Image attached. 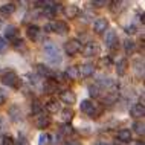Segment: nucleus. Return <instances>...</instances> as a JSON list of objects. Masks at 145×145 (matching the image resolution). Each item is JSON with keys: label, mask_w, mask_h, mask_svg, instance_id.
<instances>
[{"label": "nucleus", "mask_w": 145, "mask_h": 145, "mask_svg": "<svg viewBox=\"0 0 145 145\" xmlns=\"http://www.w3.org/2000/svg\"><path fill=\"white\" fill-rule=\"evenodd\" d=\"M133 128H135V131L138 133V135L142 136L145 133V125H144V121H136L135 124H133Z\"/></svg>", "instance_id": "obj_26"}, {"label": "nucleus", "mask_w": 145, "mask_h": 145, "mask_svg": "<svg viewBox=\"0 0 145 145\" xmlns=\"http://www.w3.org/2000/svg\"><path fill=\"white\" fill-rule=\"evenodd\" d=\"M49 135H46V133H41L40 138H38V145H49Z\"/></svg>", "instance_id": "obj_28"}, {"label": "nucleus", "mask_w": 145, "mask_h": 145, "mask_svg": "<svg viewBox=\"0 0 145 145\" xmlns=\"http://www.w3.org/2000/svg\"><path fill=\"white\" fill-rule=\"evenodd\" d=\"M89 93H90V96H92V98H99V96H101V89H99V86H98V84L90 86V87H89Z\"/></svg>", "instance_id": "obj_25"}, {"label": "nucleus", "mask_w": 145, "mask_h": 145, "mask_svg": "<svg viewBox=\"0 0 145 145\" xmlns=\"http://www.w3.org/2000/svg\"><path fill=\"white\" fill-rule=\"evenodd\" d=\"M125 32H127V34H135L136 32V26L135 25H130V26H127V28H125Z\"/></svg>", "instance_id": "obj_33"}, {"label": "nucleus", "mask_w": 145, "mask_h": 145, "mask_svg": "<svg viewBox=\"0 0 145 145\" xmlns=\"http://www.w3.org/2000/svg\"><path fill=\"white\" fill-rule=\"evenodd\" d=\"M105 46H107L108 49H118V41H119V38H118V34H116V31H113V29H108V31H105Z\"/></svg>", "instance_id": "obj_7"}, {"label": "nucleus", "mask_w": 145, "mask_h": 145, "mask_svg": "<svg viewBox=\"0 0 145 145\" xmlns=\"http://www.w3.org/2000/svg\"><path fill=\"white\" fill-rule=\"evenodd\" d=\"M135 48H136V44H135L133 40H125L124 41V49H125L127 54H133L135 52Z\"/></svg>", "instance_id": "obj_27"}, {"label": "nucleus", "mask_w": 145, "mask_h": 145, "mask_svg": "<svg viewBox=\"0 0 145 145\" xmlns=\"http://www.w3.org/2000/svg\"><path fill=\"white\" fill-rule=\"evenodd\" d=\"M5 49H6V40L0 37V52H3Z\"/></svg>", "instance_id": "obj_35"}, {"label": "nucleus", "mask_w": 145, "mask_h": 145, "mask_svg": "<svg viewBox=\"0 0 145 145\" xmlns=\"http://www.w3.org/2000/svg\"><path fill=\"white\" fill-rule=\"evenodd\" d=\"M43 52L46 55V60H48L50 64H60L61 63V54H60V49L55 43H46L43 46Z\"/></svg>", "instance_id": "obj_1"}, {"label": "nucleus", "mask_w": 145, "mask_h": 145, "mask_svg": "<svg viewBox=\"0 0 145 145\" xmlns=\"http://www.w3.org/2000/svg\"><path fill=\"white\" fill-rule=\"evenodd\" d=\"M83 54H84V57H95V55L99 54V46H98L96 43H93V41H89L87 44H86Z\"/></svg>", "instance_id": "obj_11"}, {"label": "nucleus", "mask_w": 145, "mask_h": 145, "mask_svg": "<svg viewBox=\"0 0 145 145\" xmlns=\"http://www.w3.org/2000/svg\"><path fill=\"white\" fill-rule=\"evenodd\" d=\"M73 110L72 108H64V110H61V119L64 124H70V121L73 119Z\"/></svg>", "instance_id": "obj_22"}, {"label": "nucleus", "mask_w": 145, "mask_h": 145, "mask_svg": "<svg viewBox=\"0 0 145 145\" xmlns=\"http://www.w3.org/2000/svg\"><path fill=\"white\" fill-rule=\"evenodd\" d=\"M43 89H44L46 93H55L58 90V84H57V81H54V80H48L44 83V86H43Z\"/></svg>", "instance_id": "obj_21"}, {"label": "nucleus", "mask_w": 145, "mask_h": 145, "mask_svg": "<svg viewBox=\"0 0 145 145\" xmlns=\"http://www.w3.org/2000/svg\"><path fill=\"white\" fill-rule=\"evenodd\" d=\"M6 101V93L3 92V90H0V105H3Z\"/></svg>", "instance_id": "obj_34"}, {"label": "nucleus", "mask_w": 145, "mask_h": 145, "mask_svg": "<svg viewBox=\"0 0 145 145\" xmlns=\"http://www.w3.org/2000/svg\"><path fill=\"white\" fill-rule=\"evenodd\" d=\"M50 124V119L49 116L43 115V113H38V115H35V127L43 130V128H48Z\"/></svg>", "instance_id": "obj_10"}, {"label": "nucleus", "mask_w": 145, "mask_h": 145, "mask_svg": "<svg viewBox=\"0 0 145 145\" xmlns=\"http://www.w3.org/2000/svg\"><path fill=\"white\" fill-rule=\"evenodd\" d=\"M130 115L133 118H136V119H142V118L145 116V107L142 103H136L131 105L130 108Z\"/></svg>", "instance_id": "obj_9"}, {"label": "nucleus", "mask_w": 145, "mask_h": 145, "mask_svg": "<svg viewBox=\"0 0 145 145\" xmlns=\"http://www.w3.org/2000/svg\"><path fill=\"white\" fill-rule=\"evenodd\" d=\"M37 72L38 75H40V78H46V80H54L55 81V78H58V73L55 72L54 69H50L49 66L46 64H37Z\"/></svg>", "instance_id": "obj_5"}, {"label": "nucleus", "mask_w": 145, "mask_h": 145, "mask_svg": "<svg viewBox=\"0 0 145 145\" xmlns=\"http://www.w3.org/2000/svg\"><path fill=\"white\" fill-rule=\"evenodd\" d=\"M108 3H110V2H107V0H93L92 5L96 6V8H103V6H105V5H108Z\"/></svg>", "instance_id": "obj_30"}, {"label": "nucleus", "mask_w": 145, "mask_h": 145, "mask_svg": "<svg viewBox=\"0 0 145 145\" xmlns=\"http://www.w3.org/2000/svg\"><path fill=\"white\" fill-rule=\"evenodd\" d=\"M3 34H5V38H8V40H15V37L18 34V29L14 25H8L5 31H3Z\"/></svg>", "instance_id": "obj_18"}, {"label": "nucleus", "mask_w": 145, "mask_h": 145, "mask_svg": "<svg viewBox=\"0 0 145 145\" xmlns=\"http://www.w3.org/2000/svg\"><path fill=\"white\" fill-rule=\"evenodd\" d=\"M64 50L69 57H73L76 55L78 52L81 50V43L76 40V38H72V40H67L64 43Z\"/></svg>", "instance_id": "obj_6"}, {"label": "nucleus", "mask_w": 145, "mask_h": 145, "mask_svg": "<svg viewBox=\"0 0 145 145\" xmlns=\"http://www.w3.org/2000/svg\"><path fill=\"white\" fill-rule=\"evenodd\" d=\"M96 145H110V144H107L105 140H99V142H98Z\"/></svg>", "instance_id": "obj_37"}, {"label": "nucleus", "mask_w": 145, "mask_h": 145, "mask_svg": "<svg viewBox=\"0 0 145 145\" xmlns=\"http://www.w3.org/2000/svg\"><path fill=\"white\" fill-rule=\"evenodd\" d=\"M66 76L72 81L78 80V78H80V69H78L76 66H70V67H67V70H66Z\"/></svg>", "instance_id": "obj_20"}, {"label": "nucleus", "mask_w": 145, "mask_h": 145, "mask_svg": "<svg viewBox=\"0 0 145 145\" xmlns=\"http://www.w3.org/2000/svg\"><path fill=\"white\" fill-rule=\"evenodd\" d=\"M78 69H80V75L84 76V78H89V76H92L93 73H95V66H93L92 63H86V64H83Z\"/></svg>", "instance_id": "obj_16"}, {"label": "nucleus", "mask_w": 145, "mask_h": 145, "mask_svg": "<svg viewBox=\"0 0 145 145\" xmlns=\"http://www.w3.org/2000/svg\"><path fill=\"white\" fill-rule=\"evenodd\" d=\"M60 99L64 104H75L76 96H75V93H73L72 90H63V92L60 93Z\"/></svg>", "instance_id": "obj_14"}, {"label": "nucleus", "mask_w": 145, "mask_h": 145, "mask_svg": "<svg viewBox=\"0 0 145 145\" xmlns=\"http://www.w3.org/2000/svg\"><path fill=\"white\" fill-rule=\"evenodd\" d=\"M80 108L83 113H86V115H89L92 118H98L101 115V107H98L92 99H83L80 104Z\"/></svg>", "instance_id": "obj_2"}, {"label": "nucleus", "mask_w": 145, "mask_h": 145, "mask_svg": "<svg viewBox=\"0 0 145 145\" xmlns=\"http://www.w3.org/2000/svg\"><path fill=\"white\" fill-rule=\"evenodd\" d=\"M66 145H81V144L78 142V140H67V142H66Z\"/></svg>", "instance_id": "obj_36"}, {"label": "nucleus", "mask_w": 145, "mask_h": 145, "mask_svg": "<svg viewBox=\"0 0 145 145\" xmlns=\"http://www.w3.org/2000/svg\"><path fill=\"white\" fill-rule=\"evenodd\" d=\"M108 29V22L107 18H98V20L95 22V25H93V31H95L96 34H104L105 31Z\"/></svg>", "instance_id": "obj_13"}, {"label": "nucleus", "mask_w": 145, "mask_h": 145, "mask_svg": "<svg viewBox=\"0 0 145 145\" xmlns=\"http://www.w3.org/2000/svg\"><path fill=\"white\" fill-rule=\"evenodd\" d=\"M15 3L12 2H8V3H3L2 6H0V15L2 17H9V15H12L15 12Z\"/></svg>", "instance_id": "obj_12"}, {"label": "nucleus", "mask_w": 145, "mask_h": 145, "mask_svg": "<svg viewBox=\"0 0 145 145\" xmlns=\"http://www.w3.org/2000/svg\"><path fill=\"white\" fill-rule=\"evenodd\" d=\"M127 67H128V63L125 58H122V60H119L116 63V73L119 76H124L125 75V72H127Z\"/></svg>", "instance_id": "obj_19"}, {"label": "nucleus", "mask_w": 145, "mask_h": 145, "mask_svg": "<svg viewBox=\"0 0 145 145\" xmlns=\"http://www.w3.org/2000/svg\"><path fill=\"white\" fill-rule=\"evenodd\" d=\"M14 48L15 49H20V50H25L26 49V44H25V41H23L22 40V38H18V40H17V38H15V40H14Z\"/></svg>", "instance_id": "obj_29"}, {"label": "nucleus", "mask_w": 145, "mask_h": 145, "mask_svg": "<svg viewBox=\"0 0 145 145\" xmlns=\"http://www.w3.org/2000/svg\"><path fill=\"white\" fill-rule=\"evenodd\" d=\"M44 31L46 32H57V34H66V32H69V26H67V23L66 22H50L48 23V25H44Z\"/></svg>", "instance_id": "obj_4"}, {"label": "nucleus", "mask_w": 145, "mask_h": 145, "mask_svg": "<svg viewBox=\"0 0 145 145\" xmlns=\"http://www.w3.org/2000/svg\"><path fill=\"white\" fill-rule=\"evenodd\" d=\"M116 138H118L119 142H122V144H130L131 142V131L128 130V128H122V130L118 131Z\"/></svg>", "instance_id": "obj_17"}, {"label": "nucleus", "mask_w": 145, "mask_h": 145, "mask_svg": "<svg viewBox=\"0 0 145 145\" xmlns=\"http://www.w3.org/2000/svg\"><path fill=\"white\" fill-rule=\"evenodd\" d=\"M0 145H15V144H14V139L11 138V136H5Z\"/></svg>", "instance_id": "obj_31"}, {"label": "nucleus", "mask_w": 145, "mask_h": 145, "mask_svg": "<svg viewBox=\"0 0 145 145\" xmlns=\"http://www.w3.org/2000/svg\"><path fill=\"white\" fill-rule=\"evenodd\" d=\"M63 12H64V15L67 18H76L78 14H80V9L75 5H66L63 6Z\"/></svg>", "instance_id": "obj_15"}, {"label": "nucleus", "mask_w": 145, "mask_h": 145, "mask_svg": "<svg viewBox=\"0 0 145 145\" xmlns=\"http://www.w3.org/2000/svg\"><path fill=\"white\" fill-rule=\"evenodd\" d=\"M110 63H112V60H110L108 57H105V58H101V60H99V64H101V66H108Z\"/></svg>", "instance_id": "obj_32"}, {"label": "nucleus", "mask_w": 145, "mask_h": 145, "mask_svg": "<svg viewBox=\"0 0 145 145\" xmlns=\"http://www.w3.org/2000/svg\"><path fill=\"white\" fill-rule=\"evenodd\" d=\"M73 127L70 124H63L61 125V128H60V133L61 135H64V136H72L73 135Z\"/></svg>", "instance_id": "obj_24"}, {"label": "nucleus", "mask_w": 145, "mask_h": 145, "mask_svg": "<svg viewBox=\"0 0 145 145\" xmlns=\"http://www.w3.org/2000/svg\"><path fill=\"white\" fill-rule=\"evenodd\" d=\"M2 83L8 86V87H12V89H20L22 87V80L18 78V75L12 70H8L2 75Z\"/></svg>", "instance_id": "obj_3"}, {"label": "nucleus", "mask_w": 145, "mask_h": 145, "mask_svg": "<svg viewBox=\"0 0 145 145\" xmlns=\"http://www.w3.org/2000/svg\"><path fill=\"white\" fill-rule=\"evenodd\" d=\"M46 110L49 113H58L60 112V104L57 101H49V103H46Z\"/></svg>", "instance_id": "obj_23"}, {"label": "nucleus", "mask_w": 145, "mask_h": 145, "mask_svg": "<svg viewBox=\"0 0 145 145\" xmlns=\"http://www.w3.org/2000/svg\"><path fill=\"white\" fill-rule=\"evenodd\" d=\"M136 145H144V142L140 140V142H136Z\"/></svg>", "instance_id": "obj_38"}, {"label": "nucleus", "mask_w": 145, "mask_h": 145, "mask_svg": "<svg viewBox=\"0 0 145 145\" xmlns=\"http://www.w3.org/2000/svg\"><path fill=\"white\" fill-rule=\"evenodd\" d=\"M28 37L31 38L32 41H40L41 40V32H43V29L41 28H38L37 25H31L28 26Z\"/></svg>", "instance_id": "obj_8"}]
</instances>
